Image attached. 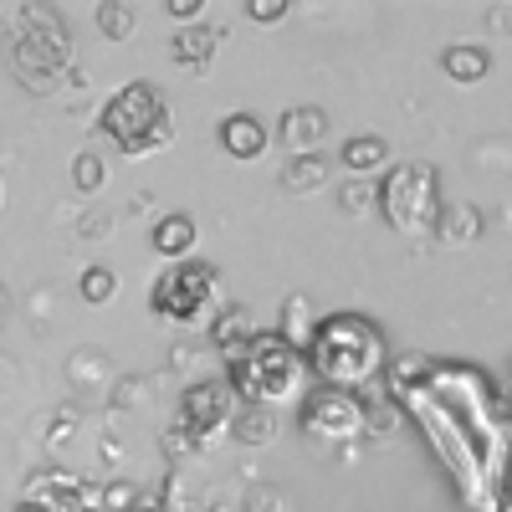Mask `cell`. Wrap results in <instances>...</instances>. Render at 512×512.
<instances>
[{"label":"cell","instance_id":"cell-18","mask_svg":"<svg viewBox=\"0 0 512 512\" xmlns=\"http://www.w3.org/2000/svg\"><path fill=\"white\" fill-rule=\"evenodd\" d=\"M231 436H236L241 446H267V441L277 436V415H272V410H256V405H241Z\"/></svg>","mask_w":512,"mask_h":512},{"label":"cell","instance_id":"cell-19","mask_svg":"<svg viewBox=\"0 0 512 512\" xmlns=\"http://www.w3.org/2000/svg\"><path fill=\"white\" fill-rule=\"evenodd\" d=\"M323 180H328V169H323V159H318V154H303V159H292V164L282 169V190H287V195L318 190Z\"/></svg>","mask_w":512,"mask_h":512},{"label":"cell","instance_id":"cell-24","mask_svg":"<svg viewBox=\"0 0 512 512\" xmlns=\"http://www.w3.org/2000/svg\"><path fill=\"white\" fill-rule=\"evenodd\" d=\"M246 16L267 26V21H282V16H287V6H282V0H251V6H246Z\"/></svg>","mask_w":512,"mask_h":512},{"label":"cell","instance_id":"cell-13","mask_svg":"<svg viewBox=\"0 0 512 512\" xmlns=\"http://www.w3.org/2000/svg\"><path fill=\"white\" fill-rule=\"evenodd\" d=\"M154 251L159 256H169V267L175 262H190V246H195V221L185 216V210H175V216H159V226H154Z\"/></svg>","mask_w":512,"mask_h":512},{"label":"cell","instance_id":"cell-26","mask_svg":"<svg viewBox=\"0 0 512 512\" xmlns=\"http://www.w3.org/2000/svg\"><path fill=\"white\" fill-rule=\"evenodd\" d=\"M169 16H175V21H195L200 16V0H169Z\"/></svg>","mask_w":512,"mask_h":512},{"label":"cell","instance_id":"cell-1","mask_svg":"<svg viewBox=\"0 0 512 512\" xmlns=\"http://www.w3.org/2000/svg\"><path fill=\"white\" fill-rule=\"evenodd\" d=\"M308 369L323 390L364 395L390 369V344H384L379 323H369L364 313H328L308 344Z\"/></svg>","mask_w":512,"mask_h":512},{"label":"cell","instance_id":"cell-15","mask_svg":"<svg viewBox=\"0 0 512 512\" xmlns=\"http://www.w3.org/2000/svg\"><path fill=\"white\" fill-rule=\"evenodd\" d=\"M441 67H446V77H451V82H482V77L492 72V57H487V47L456 41V47H446V52H441Z\"/></svg>","mask_w":512,"mask_h":512},{"label":"cell","instance_id":"cell-21","mask_svg":"<svg viewBox=\"0 0 512 512\" xmlns=\"http://www.w3.org/2000/svg\"><path fill=\"white\" fill-rule=\"evenodd\" d=\"M72 180H77V190H82V195H93V190H103L108 169H103V159H98V154H77V164H72Z\"/></svg>","mask_w":512,"mask_h":512},{"label":"cell","instance_id":"cell-7","mask_svg":"<svg viewBox=\"0 0 512 512\" xmlns=\"http://www.w3.org/2000/svg\"><path fill=\"white\" fill-rule=\"evenodd\" d=\"M303 431L318 441V446H354L369 436V410H364V395H349V390H318L303 400Z\"/></svg>","mask_w":512,"mask_h":512},{"label":"cell","instance_id":"cell-20","mask_svg":"<svg viewBox=\"0 0 512 512\" xmlns=\"http://www.w3.org/2000/svg\"><path fill=\"white\" fill-rule=\"evenodd\" d=\"M364 410H369V436H390L400 425V400L395 395H369Z\"/></svg>","mask_w":512,"mask_h":512},{"label":"cell","instance_id":"cell-6","mask_svg":"<svg viewBox=\"0 0 512 512\" xmlns=\"http://www.w3.org/2000/svg\"><path fill=\"white\" fill-rule=\"evenodd\" d=\"M21 26V67H26V88H52V77L62 72L67 52H72V36H67V21L52 11V6H26L16 16Z\"/></svg>","mask_w":512,"mask_h":512},{"label":"cell","instance_id":"cell-2","mask_svg":"<svg viewBox=\"0 0 512 512\" xmlns=\"http://www.w3.org/2000/svg\"><path fill=\"white\" fill-rule=\"evenodd\" d=\"M308 379H313L308 354H297L277 328H262L231 359V390L241 395V405L256 410H303Z\"/></svg>","mask_w":512,"mask_h":512},{"label":"cell","instance_id":"cell-10","mask_svg":"<svg viewBox=\"0 0 512 512\" xmlns=\"http://www.w3.org/2000/svg\"><path fill=\"white\" fill-rule=\"evenodd\" d=\"M323 134H328V118H323V108H287V113H282V144L292 149V159L318 154Z\"/></svg>","mask_w":512,"mask_h":512},{"label":"cell","instance_id":"cell-3","mask_svg":"<svg viewBox=\"0 0 512 512\" xmlns=\"http://www.w3.org/2000/svg\"><path fill=\"white\" fill-rule=\"evenodd\" d=\"M374 200H379V216L390 221L400 236H410V241L431 236L441 226V210H446L441 205V175L431 164H420V159L395 164L390 175L379 180Z\"/></svg>","mask_w":512,"mask_h":512},{"label":"cell","instance_id":"cell-25","mask_svg":"<svg viewBox=\"0 0 512 512\" xmlns=\"http://www.w3.org/2000/svg\"><path fill=\"white\" fill-rule=\"evenodd\" d=\"M251 512H282V502H277V487H256V497H251Z\"/></svg>","mask_w":512,"mask_h":512},{"label":"cell","instance_id":"cell-23","mask_svg":"<svg viewBox=\"0 0 512 512\" xmlns=\"http://www.w3.org/2000/svg\"><path fill=\"white\" fill-rule=\"evenodd\" d=\"M98 26H103V36L123 41L128 31H134V6H103L98 11Z\"/></svg>","mask_w":512,"mask_h":512},{"label":"cell","instance_id":"cell-17","mask_svg":"<svg viewBox=\"0 0 512 512\" xmlns=\"http://www.w3.org/2000/svg\"><path fill=\"white\" fill-rule=\"evenodd\" d=\"M344 164L354 169V175H374V169L390 164V144H384L379 134H354L344 144Z\"/></svg>","mask_w":512,"mask_h":512},{"label":"cell","instance_id":"cell-28","mask_svg":"<svg viewBox=\"0 0 512 512\" xmlns=\"http://www.w3.org/2000/svg\"><path fill=\"white\" fill-rule=\"evenodd\" d=\"M507 369H512V364H507Z\"/></svg>","mask_w":512,"mask_h":512},{"label":"cell","instance_id":"cell-4","mask_svg":"<svg viewBox=\"0 0 512 512\" xmlns=\"http://www.w3.org/2000/svg\"><path fill=\"white\" fill-rule=\"evenodd\" d=\"M103 134L123 149V154H154L175 139V118H169V103L159 88L149 82H128L103 103Z\"/></svg>","mask_w":512,"mask_h":512},{"label":"cell","instance_id":"cell-27","mask_svg":"<svg viewBox=\"0 0 512 512\" xmlns=\"http://www.w3.org/2000/svg\"><path fill=\"white\" fill-rule=\"evenodd\" d=\"M492 26H497V31H512V6H497V11H492Z\"/></svg>","mask_w":512,"mask_h":512},{"label":"cell","instance_id":"cell-11","mask_svg":"<svg viewBox=\"0 0 512 512\" xmlns=\"http://www.w3.org/2000/svg\"><path fill=\"white\" fill-rule=\"evenodd\" d=\"M216 52H221V31L216 26H185L175 41H169V57H175L180 67H190V72L210 67Z\"/></svg>","mask_w":512,"mask_h":512},{"label":"cell","instance_id":"cell-5","mask_svg":"<svg viewBox=\"0 0 512 512\" xmlns=\"http://www.w3.org/2000/svg\"><path fill=\"white\" fill-rule=\"evenodd\" d=\"M149 303L164 323H175V328L216 323V313H221V272L210 262H175V267L159 272Z\"/></svg>","mask_w":512,"mask_h":512},{"label":"cell","instance_id":"cell-14","mask_svg":"<svg viewBox=\"0 0 512 512\" xmlns=\"http://www.w3.org/2000/svg\"><path fill=\"white\" fill-rule=\"evenodd\" d=\"M262 333V328H251V313L241 308V303H231V308H221L216 313V323H210V338H216V349H226L231 359L251 344V338Z\"/></svg>","mask_w":512,"mask_h":512},{"label":"cell","instance_id":"cell-16","mask_svg":"<svg viewBox=\"0 0 512 512\" xmlns=\"http://www.w3.org/2000/svg\"><path fill=\"white\" fill-rule=\"evenodd\" d=\"M436 236H441L446 246H472V241L482 236V210H477V205H446Z\"/></svg>","mask_w":512,"mask_h":512},{"label":"cell","instance_id":"cell-12","mask_svg":"<svg viewBox=\"0 0 512 512\" xmlns=\"http://www.w3.org/2000/svg\"><path fill=\"white\" fill-rule=\"evenodd\" d=\"M318 313H313V303L303 292H292L287 303H282V323H277V333L287 338V344L297 349V354H308V344H313V333H318Z\"/></svg>","mask_w":512,"mask_h":512},{"label":"cell","instance_id":"cell-9","mask_svg":"<svg viewBox=\"0 0 512 512\" xmlns=\"http://www.w3.org/2000/svg\"><path fill=\"white\" fill-rule=\"evenodd\" d=\"M221 149H226L231 159H241V164L262 159V154H267V123L256 118V113H231V118H221Z\"/></svg>","mask_w":512,"mask_h":512},{"label":"cell","instance_id":"cell-22","mask_svg":"<svg viewBox=\"0 0 512 512\" xmlns=\"http://www.w3.org/2000/svg\"><path fill=\"white\" fill-rule=\"evenodd\" d=\"M113 292H118V277L108 267H88V272H82V297H88V303H108Z\"/></svg>","mask_w":512,"mask_h":512},{"label":"cell","instance_id":"cell-8","mask_svg":"<svg viewBox=\"0 0 512 512\" xmlns=\"http://www.w3.org/2000/svg\"><path fill=\"white\" fill-rule=\"evenodd\" d=\"M241 415V395L231 390V379H200L180 400V431H190L200 441V451L210 441H221Z\"/></svg>","mask_w":512,"mask_h":512}]
</instances>
